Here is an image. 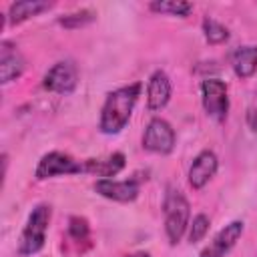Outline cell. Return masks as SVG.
<instances>
[{
	"instance_id": "1",
	"label": "cell",
	"mask_w": 257,
	"mask_h": 257,
	"mask_svg": "<svg viewBox=\"0 0 257 257\" xmlns=\"http://www.w3.org/2000/svg\"><path fill=\"white\" fill-rule=\"evenodd\" d=\"M141 82H133L106 94L98 118V128L102 135H118L126 126V122L133 116L135 104L141 96Z\"/></svg>"
},
{
	"instance_id": "2",
	"label": "cell",
	"mask_w": 257,
	"mask_h": 257,
	"mask_svg": "<svg viewBox=\"0 0 257 257\" xmlns=\"http://www.w3.org/2000/svg\"><path fill=\"white\" fill-rule=\"evenodd\" d=\"M163 215H165V235L171 245H177L183 235L189 231L191 223V205L187 197L175 189L169 187L163 199Z\"/></svg>"
},
{
	"instance_id": "3",
	"label": "cell",
	"mask_w": 257,
	"mask_h": 257,
	"mask_svg": "<svg viewBox=\"0 0 257 257\" xmlns=\"http://www.w3.org/2000/svg\"><path fill=\"white\" fill-rule=\"evenodd\" d=\"M52 219V207L46 203H38L32 213L26 219V225L18 237V255L20 257H30L42 251L46 243V231Z\"/></svg>"
},
{
	"instance_id": "4",
	"label": "cell",
	"mask_w": 257,
	"mask_h": 257,
	"mask_svg": "<svg viewBox=\"0 0 257 257\" xmlns=\"http://www.w3.org/2000/svg\"><path fill=\"white\" fill-rule=\"evenodd\" d=\"M78 173H84V161H76L74 157L62 151H50L42 155L34 169L36 181H46L62 175H78Z\"/></svg>"
},
{
	"instance_id": "5",
	"label": "cell",
	"mask_w": 257,
	"mask_h": 257,
	"mask_svg": "<svg viewBox=\"0 0 257 257\" xmlns=\"http://www.w3.org/2000/svg\"><path fill=\"white\" fill-rule=\"evenodd\" d=\"M201 102H203V108L205 112L217 120V122H223L227 118V112H229V90H227V84L221 80V78H205L201 82Z\"/></svg>"
},
{
	"instance_id": "6",
	"label": "cell",
	"mask_w": 257,
	"mask_h": 257,
	"mask_svg": "<svg viewBox=\"0 0 257 257\" xmlns=\"http://www.w3.org/2000/svg\"><path fill=\"white\" fill-rule=\"evenodd\" d=\"M177 143V135L175 128L171 126V122H167L161 116H155L149 120L145 133H143V149L155 155H169L173 153Z\"/></svg>"
},
{
	"instance_id": "7",
	"label": "cell",
	"mask_w": 257,
	"mask_h": 257,
	"mask_svg": "<svg viewBox=\"0 0 257 257\" xmlns=\"http://www.w3.org/2000/svg\"><path fill=\"white\" fill-rule=\"evenodd\" d=\"M78 84V70L72 60H60L52 64L44 78H42V88L54 94H70Z\"/></svg>"
},
{
	"instance_id": "8",
	"label": "cell",
	"mask_w": 257,
	"mask_h": 257,
	"mask_svg": "<svg viewBox=\"0 0 257 257\" xmlns=\"http://www.w3.org/2000/svg\"><path fill=\"white\" fill-rule=\"evenodd\" d=\"M94 191L116 203H133L139 193H141V181L139 179H126V181H116V179H98L94 183Z\"/></svg>"
},
{
	"instance_id": "9",
	"label": "cell",
	"mask_w": 257,
	"mask_h": 257,
	"mask_svg": "<svg viewBox=\"0 0 257 257\" xmlns=\"http://www.w3.org/2000/svg\"><path fill=\"white\" fill-rule=\"evenodd\" d=\"M245 231V223L243 221H231L229 225H225L211 241L207 247H203V251L199 253V257H225L241 239Z\"/></svg>"
},
{
	"instance_id": "10",
	"label": "cell",
	"mask_w": 257,
	"mask_h": 257,
	"mask_svg": "<svg viewBox=\"0 0 257 257\" xmlns=\"http://www.w3.org/2000/svg\"><path fill=\"white\" fill-rule=\"evenodd\" d=\"M217 169H219V159H217V155H215L213 151H201V153L193 159V163H191V167H189V173H187L189 185H191L193 189H197V191L203 189V187L215 177Z\"/></svg>"
},
{
	"instance_id": "11",
	"label": "cell",
	"mask_w": 257,
	"mask_h": 257,
	"mask_svg": "<svg viewBox=\"0 0 257 257\" xmlns=\"http://www.w3.org/2000/svg\"><path fill=\"white\" fill-rule=\"evenodd\" d=\"M24 68H26V62L18 52L16 44L10 40H2L0 42V82L8 84L20 78Z\"/></svg>"
},
{
	"instance_id": "12",
	"label": "cell",
	"mask_w": 257,
	"mask_h": 257,
	"mask_svg": "<svg viewBox=\"0 0 257 257\" xmlns=\"http://www.w3.org/2000/svg\"><path fill=\"white\" fill-rule=\"evenodd\" d=\"M171 92H173V86H171L167 72L155 70L147 80V106H149V110H153V112L163 110L171 100Z\"/></svg>"
},
{
	"instance_id": "13",
	"label": "cell",
	"mask_w": 257,
	"mask_h": 257,
	"mask_svg": "<svg viewBox=\"0 0 257 257\" xmlns=\"http://www.w3.org/2000/svg\"><path fill=\"white\" fill-rule=\"evenodd\" d=\"M126 165V157L122 153H112L104 159H86L84 161V173L94 175L98 179H110L118 175Z\"/></svg>"
},
{
	"instance_id": "14",
	"label": "cell",
	"mask_w": 257,
	"mask_h": 257,
	"mask_svg": "<svg viewBox=\"0 0 257 257\" xmlns=\"http://www.w3.org/2000/svg\"><path fill=\"white\" fill-rule=\"evenodd\" d=\"M50 8H52V2H46V0H20V2L10 4L6 18H8L10 26H16V24H22L28 18L38 16V14H42Z\"/></svg>"
},
{
	"instance_id": "15",
	"label": "cell",
	"mask_w": 257,
	"mask_h": 257,
	"mask_svg": "<svg viewBox=\"0 0 257 257\" xmlns=\"http://www.w3.org/2000/svg\"><path fill=\"white\" fill-rule=\"evenodd\" d=\"M231 66L233 72L245 80L251 78L257 72V46H239L231 54Z\"/></svg>"
},
{
	"instance_id": "16",
	"label": "cell",
	"mask_w": 257,
	"mask_h": 257,
	"mask_svg": "<svg viewBox=\"0 0 257 257\" xmlns=\"http://www.w3.org/2000/svg\"><path fill=\"white\" fill-rule=\"evenodd\" d=\"M149 8L157 14H173V16H189L193 12V4L191 2H183V0H161V2H151Z\"/></svg>"
},
{
	"instance_id": "17",
	"label": "cell",
	"mask_w": 257,
	"mask_h": 257,
	"mask_svg": "<svg viewBox=\"0 0 257 257\" xmlns=\"http://www.w3.org/2000/svg\"><path fill=\"white\" fill-rule=\"evenodd\" d=\"M201 28H203L205 40H207L209 44H213V46L223 44V42L229 40V28H227L225 24H221L219 20H215V18H209V16H207V18L203 20Z\"/></svg>"
},
{
	"instance_id": "18",
	"label": "cell",
	"mask_w": 257,
	"mask_h": 257,
	"mask_svg": "<svg viewBox=\"0 0 257 257\" xmlns=\"http://www.w3.org/2000/svg\"><path fill=\"white\" fill-rule=\"evenodd\" d=\"M66 235L72 243H76L80 247V243H88L90 245V225L84 217H70L68 219V227H66Z\"/></svg>"
},
{
	"instance_id": "19",
	"label": "cell",
	"mask_w": 257,
	"mask_h": 257,
	"mask_svg": "<svg viewBox=\"0 0 257 257\" xmlns=\"http://www.w3.org/2000/svg\"><path fill=\"white\" fill-rule=\"evenodd\" d=\"M96 18V14L88 8H82V10H76V12H70V14H64L58 18V24L64 26V28H80V26H86L90 24L92 20Z\"/></svg>"
},
{
	"instance_id": "20",
	"label": "cell",
	"mask_w": 257,
	"mask_h": 257,
	"mask_svg": "<svg viewBox=\"0 0 257 257\" xmlns=\"http://www.w3.org/2000/svg\"><path fill=\"white\" fill-rule=\"evenodd\" d=\"M209 227H211V219L205 213L195 215L193 221L189 223V243H199L209 233Z\"/></svg>"
},
{
	"instance_id": "21",
	"label": "cell",
	"mask_w": 257,
	"mask_h": 257,
	"mask_svg": "<svg viewBox=\"0 0 257 257\" xmlns=\"http://www.w3.org/2000/svg\"><path fill=\"white\" fill-rule=\"evenodd\" d=\"M247 124L251 131H257V108L255 106L247 108Z\"/></svg>"
},
{
	"instance_id": "22",
	"label": "cell",
	"mask_w": 257,
	"mask_h": 257,
	"mask_svg": "<svg viewBox=\"0 0 257 257\" xmlns=\"http://www.w3.org/2000/svg\"><path fill=\"white\" fill-rule=\"evenodd\" d=\"M124 257H151V253H147V251H135V253H128Z\"/></svg>"
}]
</instances>
